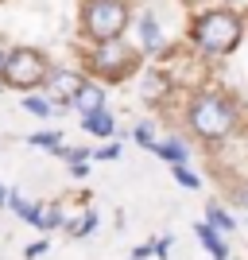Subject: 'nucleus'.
<instances>
[{
    "label": "nucleus",
    "mask_w": 248,
    "mask_h": 260,
    "mask_svg": "<svg viewBox=\"0 0 248 260\" xmlns=\"http://www.w3.org/2000/svg\"><path fill=\"white\" fill-rule=\"evenodd\" d=\"M233 124H237V109L229 105L221 93H202V98H194V105H190V128H194L202 140H221V136L233 132Z\"/></svg>",
    "instance_id": "nucleus-1"
},
{
    "label": "nucleus",
    "mask_w": 248,
    "mask_h": 260,
    "mask_svg": "<svg viewBox=\"0 0 248 260\" xmlns=\"http://www.w3.org/2000/svg\"><path fill=\"white\" fill-rule=\"evenodd\" d=\"M194 43L205 54H229L240 43V20L233 12H205L194 23Z\"/></svg>",
    "instance_id": "nucleus-2"
},
{
    "label": "nucleus",
    "mask_w": 248,
    "mask_h": 260,
    "mask_svg": "<svg viewBox=\"0 0 248 260\" xmlns=\"http://www.w3.org/2000/svg\"><path fill=\"white\" fill-rule=\"evenodd\" d=\"M0 70H4V82H8V86L31 89L47 78V58L39 51H31V47H16V51L4 54V66H0Z\"/></svg>",
    "instance_id": "nucleus-3"
},
{
    "label": "nucleus",
    "mask_w": 248,
    "mask_h": 260,
    "mask_svg": "<svg viewBox=\"0 0 248 260\" xmlns=\"http://www.w3.org/2000/svg\"><path fill=\"white\" fill-rule=\"evenodd\" d=\"M82 23H86V35L97 39V43L101 39H117L124 31V23H128V8L120 0H93V4H86Z\"/></svg>",
    "instance_id": "nucleus-4"
},
{
    "label": "nucleus",
    "mask_w": 248,
    "mask_h": 260,
    "mask_svg": "<svg viewBox=\"0 0 248 260\" xmlns=\"http://www.w3.org/2000/svg\"><path fill=\"white\" fill-rule=\"evenodd\" d=\"M93 66H97L101 74H113V78H120V74L132 70V54L120 47V35L117 39H101V51L93 54Z\"/></svg>",
    "instance_id": "nucleus-5"
},
{
    "label": "nucleus",
    "mask_w": 248,
    "mask_h": 260,
    "mask_svg": "<svg viewBox=\"0 0 248 260\" xmlns=\"http://www.w3.org/2000/svg\"><path fill=\"white\" fill-rule=\"evenodd\" d=\"M43 82H47V89H51L54 98H66V101H70L78 89L86 86V82H82V74H74V70H47Z\"/></svg>",
    "instance_id": "nucleus-6"
},
{
    "label": "nucleus",
    "mask_w": 248,
    "mask_h": 260,
    "mask_svg": "<svg viewBox=\"0 0 248 260\" xmlns=\"http://www.w3.org/2000/svg\"><path fill=\"white\" fill-rule=\"evenodd\" d=\"M140 43H144V51L148 54H163V35H159V23H155V16L151 12H144L140 16Z\"/></svg>",
    "instance_id": "nucleus-7"
},
{
    "label": "nucleus",
    "mask_w": 248,
    "mask_h": 260,
    "mask_svg": "<svg viewBox=\"0 0 248 260\" xmlns=\"http://www.w3.org/2000/svg\"><path fill=\"white\" fill-rule=\"evenodd\" d=\"M70 105H74L78 113L86 117V113H93V109H101V105H105V93H101L97 86H82V89L74 93V98H70Z\"/></svg>",
    "instance_id": "nucleus-8"
},
{
    "label": "nucleus",
    "mask_w": 248,
    "mask_h": 260,
    "mask_svg": "<svg viewBox=\"0 0 248 260\" xmlns=\"http://www.w3.org/2000/svg\"><path fill=\"white\" fill-rule=\"evenodd\" d=\"M82 120H86V128H89V132H97V136H113V113H109L105 105L93 109V113H86Z\"/></svg>",
    "instance_id": "nucleus-9"
},
{
    "label": "nucleus",
    "mask_w": 248,
    "mask_h": 260,
    "mask_svg": "<svg viewBox=\"0 0 248 260\" xmlns=\"http://www.w3.org/2000/svg\"><path fill=\"white\" fill-rule=\"evenodd\" d=\"M194 233H198V237L205 241V249L214 252V260H225V241H221V237L214 233V225H205V221H198V225H194Z\"/></svg>",
    "instance_id": "nucleus-10"
},
{
    "label": "nucleus",
    "mask_w": 248,
    "mask_h": 260,
    "mask_svg": "<svg viewBox=\"0 0 248 260\" xmlns=\"http://www.w3.org/2000/svg\"><path fill=\"white\" fill-rule=\"evenodd\" d=\"M151 152H159L163 159L171 163V167H174V163H186V144H183V140H167V144H155Z\"/></svg>",
    "instance_id": "nucleus-11"
},
{
    "label": "nucleus",
    "mask_w": 248,
    "mask_h": 260,
    "mask_svg": "<svg viewBox=\"0 0 248 260\" xmlns=\"http://www.w3.org/2000/svg\"><path fill=\"white\" fill-rule=\"evenodd\" d=\"M8 202H12V210H16V214H20L23 221H31V225L39 221V214H43L39 206H31V202H23V198H8Z\"/></svg>",
    "instance_id": "nucleus-12"
},
{
    "label": "nucleus",
    "mask_w": 248,
    "mask_h": 260,
    "mask_svg": "<svg viewBox=\"0 0 248 260\" xmlns=\"http://www.w3.org/2000/svg\"><path fill=\"white\" fill-rule=\"evenodd\" d=\"M209 221H214L217 229H237V221H233V217H229L221 206H209Z\"/></svg>",
    "instance_id": "nucleus-13"
},
{
    "label": "nucleus",
    "mask_w": 248,
    "mask_h": 260,
    "mask_svg": "<svg viewBox=\"0 0 248 260\" xmlns=\"http://www.w3.org/2000/svg\"><path fill=\"white\" fill-rule=\"evenodd\" d=\"M23 109H27V113H35V117H47V113H51V101H39V98H27V101H23Z\"/></svg>",
    "instance_id": "nucleus-14"
},
{
    "label": "nucleus",
    "mask_w": 248,
    "mask_h": 260,
    "mask_svg": "<svg viewBox=\"0 0 248 260\" xmlns=\"http://www.w3.org/2000/svg\"><path fill=\"white\" fill-rule=\"evenodd\" d=\"M31 144H39V148H58L62 140H58V132H35Z\"/></svg>",
    "instance_id": "nucleus-15"
},
{
    "label": "nucleus",
    "mask_w": 248,
    "mask_h": 260,
    "mask_svg": "<svg viewBox=\"0 0 248 260\" xmlns=\"http://www.w3.org/2000/svg\"><path fill=\"white\" fill-rule=\"evenodd\" d=\"M93 225H97V217L86 214V217H82V225H70V233H74V237H86V233H93Z\"/></svg>",
    "instance_id": "nucleus-16"
},
{
    "label": "nucleus",
    "mask_w": 248,
    "mask_h": 260,
    "mask_svg": "<svg viewBox=\"0 0 248 260\" xmlns=\"http://www.w3.org/2000/svg\"><path fill=\"white\" fill-rule=\"evenodd\" d=\"M58 221H62V214H58V210H47V214H39V221H35V225H39V229H54Z\"/></svg>",
    "instance_id": "nucleus-17"
},
{
    "label": "nucleus",
    "mask_w": 248,
    "mask_h": 260,
    "mask_svg": "<svg viewBox=\"0 0 248 260\" xmlns=\"http://www.w3.org/2000/svg\"><path fill=\"white\" fill-rule=\"evenodd\" d=\"M174 179H179L183 186H198V175H190V171L183 167V163H174Z\"/></svg>",
    "instance_id": "nucleus-18"
},
{
    "label": "nucleus",
    "mask_w": 248,
    "mask_h": 260,
    "mask_svg": "<svg viewBox=\"0 0 248 260\" xmlns=\"http://www.w3.org/2000/svg\"><path fill=\"white\" fill-rule=\"evenodd\" d=\"M136 144H144V148H155V140H151V124H140V128H136Z\"/></svg>",
    "instance_id": "nucleus-19"
},
{
    "label": "nucleus",
    "mask_w": 248,
    "mask_h": 260,
    "mask_svg": "<svg viewBox=\"0 0 248 260\" xmlns=\"http://www.w3.org/2000/svg\"><path fill=\"white\" fill-rule=\"evenodd\" d=\"M117 155H120V148H117V144H109V148L97 152V159H117Z\"/></svg>",
    "instance_id": "nucleus-20"
},
{
    "label": "nucleus",
    "mask_w": 248,
    "mask_h": 260,
    "mask_svg": "<svg viewBox=\"0 0 248 260\" xmlns=\"http://www.w3.org/2000/svg\"><path fill=\"white\" fill-rule=\"evenodd\" d=\"M43 252H47V245H43V241H39V245H31V249H27V256L35 260V256H43Z\"/></svg>",
    "instance_id": "nucleus-21"
},
{
    "label": "nucleus",
    "mask_w": 248,
    "mask_h": 260,
    "mask_svg": "<svg viewBox=\"0 0 248 260\" xmlns=\"http://www.w3.org/2000/svg\"><path fill=\"white\" fill-rule=\"evenodd\" d=\"M0 66H4V51H0Z\"/></svg>",
    "instance_id": "nucleus-22"
},
{
    "label": "nucleus",
    "mask_w": 248,
    "mask_h": 260,
    "mask_svg": "<svg viewBox=\"0 0 248 260\" xmlns=\"http://www.w3.org/2000/svg\"><path fill=\"white\" fill-rule=\"evenodd\" d=\"M0 202H4V190H0Z\"/></svg>",
    "instance_id": "nucleus-23"
}]
</instances>
